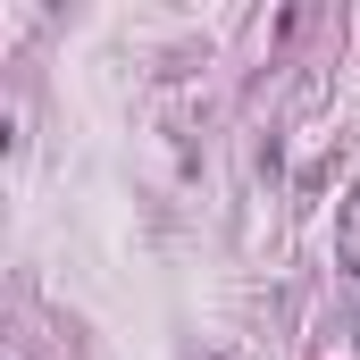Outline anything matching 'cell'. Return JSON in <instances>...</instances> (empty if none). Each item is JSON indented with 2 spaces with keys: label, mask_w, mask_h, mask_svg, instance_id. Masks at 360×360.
Listing matches in <instances>:
<instances>
[{
  "label": "cell",
  "mask_w": 360,
  "mask_h": 360,
  "mask_svg": "<svg viewBox=\"0 0 360 360\" xmlns=\"http://www.w3.org/2000/svg\"><path fill=\"white\" fill-rule=\"evenodd\" d=\"M210 360H226V352H210Z\"/></svg>",
  "instance_id": "obj_1"
}]
</instances>
